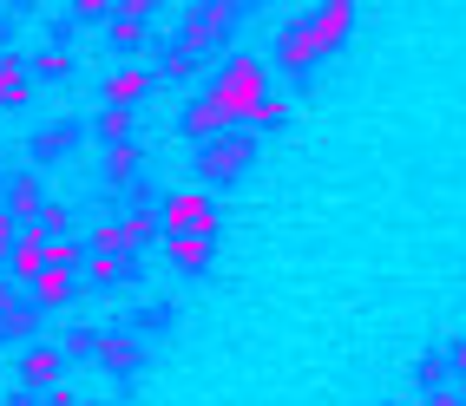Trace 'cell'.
<instances>
[{
    "instance_id": "6da1fadb",
    "label": "cell",
    "mask_w": 466,
    "mask_h": 406,
    "mask_svg": "<svg viewBox=\"0 0 466 406\" xmlns=\"http://www.w3.org/2000/svg\"><path fill=\"white\" fill-rule=\"evenodd\" d=\"M349 26H355V7H349V0H329V7H316V14H302V20L283 26L276 59H283L289 73H302V66H316L322 53H335L341 40H349Z\"/></svg>"
},
{
    "instance_id": "7a4b0ae2",
    "label": "cell",
    "mask_w": 466,
    "mask_h": 406,
    "mask_svg": "<svg viewBox=\"0 0 466 406\" xmlns=\"http://www.w3.org/2000/svg\"><path fill=\"white\" fill-rule=\"evenodd\" d=\"M263 79H269V73H263V59H257V53H237L230 66L217 73V85L204 92V99H210V112L237 132V124H250V112L263 105Z\"/></svg>"
},
{
    "instance_id": "3957f363",
    "label": "cell",
    "mask_w": 466,
    "mask_h": 406,
    "mask_svg": "<svg viewBox=\"0 0 466 406\" xmlns=\"http://www.w3.org/2000/svg\"><path fill=\"white\" fill-rule=\"evenodd\" d=\"M158 236H217V210L204 191H171L158 203Z\"/></svg>"
},
{
    "instance_id": "277c9868",
    "label": "cell",
    "mask_w": 466,
    "mask_h": 406,
    "mask_svg": "<svg viewBox=\"0 0 466 406\" xmlns=\"http://www.w3.org/2000/svg\"><path fill=\"white\" fill-rule=\"evenodd\" d=\"M158 236V216H145V210H132V216H112V223H99L92 230V243L106 249V256H138V249Z\"/></svg>"
},
{
    "instance_id": "5b68a950",
    "label": "cell",
    "mask_w": 466,
    "mask_h": 406,
    "mask_svg": "<svg viewBox=\"0 0 466 406\" xmlns=\"http://www.w3.org/2000/svg\"><path fill=\"white\" fill-rule=\"evenodd\" d=\"M230 20H237V7L230 0H204V7H184V53H204V46H217L230 34Z\"/></svg>"
},
{
    "instance_id": "8992f818",
    "label": "cell",
    "mask_w": 466,
    "mask_h": 406,
    "mask_svg": "<svg viewBox=\"0 0 466 406\" xmlns=\"http://www.w3.org/2000/svg\"><path fill=\"white\" fill-rule=\"evenodd\" d=\"M250 158H257V132H243V124H237V132L210 138V151H204V177H210V183H224V177H237Z\"/></svg>"
},
{
    "instance_id": "52a82bcc",
    "label": "cell",
    "mask_w": 466,
    "mask_h": 406,
    "mask_svg": "<svg viewBox=\"0 0 466 406\" xmlns=\"http://www.w3.org/2000/svg\"><path fill=\"white\" fill-rule=\"evenodd\" d=\"M40 269H46V236L26 223V230L14 236V249H7V275H14V289H34Z\"/></svg>"
},
{
    "instance_id": "ba28073f",
    "label": "cell",
    "mask_w": 466,
    "mask_h": 406,
    "mask_svg": "<svg viewBox=\"0 0 466 406\" xmlns=\"http://www.w3.org/2000/svg\"><path fill=\"white\" fill-rule=\"evenodd\" d=\"M59 373H66V354H59V348H26V361H20L26 393H53V387H59Z\"/></svg>"
},
{
    "instance_id": "9c48e42d",
    "label": "cell",
    "mask_w": 466,
    "mask_h": 406,
    "mask_svg": "<svg viewBox=\"0 0 466 406\" xmlns=\"http://www.w3.org/2000/svg\"><path fill=\"white\" fill-rule=\"evenodd\" d=\"M92 354H99L112 373H132L138 361H145V348H138V334H92Z\"/></svg>"
},
{
    "instance_id": "30bf717a",
    "label": "cell",
    "mask_w": 466,
    "mask_h": 406,
    "mask_svg": "<svg viewBox=\"0 0 466 406\" xmlns=\"http://www.w3.org/2000/svg\"><path fill=\"white\" fill-rule=\"evenodd\" d=\"M151 79H158V73H151V66H118V73L106 79V99L132 112V105L145 99V92H151Z\"/></svg>"
},
{
    "instance_id": "8fae6325",
    "label": "cell",
    "mask_w": 466,
    "mask_h": 406,
    "mask_svg": "<svg viewBox=\"0 0 466 406\" xmlns=\"http://www.w3.org/2000/svg\"><path fill=\"white\" fill-rule=\"evenodd\" d=\"M145 34H151V7H145V0H126V7L112 14V40L118 46H138Z\"/></svg>"
},
{
    "instance_id": "7c38bea8",
    "label": "cell",
    "mask_w": 466,
    "mask_h": 406,
    "mask_svg": "<svg viewBox=\"0 0 466 406\" xmlns=\"http://www.w3.org/2000/svg\"><path fill=\"white\" fill-rule=\"evenodd\" d=\"M66 302H73V269H40L34 308H66Z\"/></svg>"
},
{
    "instance_id": "4fadbf2b",
    "label": "cell",
    "mask_w": 466,
    "mask_h": 406,
    "mask_svg": "<svg viewBox=\"0 0 466 406\" xmlns=\"http://www.w3.org/2000/svg\"><path fill=\"white\" fill-rule=\"evenodd\" d=\"M40 216V183H26V177H14V191H7V223H34Z\"/></svg>"
},
{
    "instance_id": "5bb4252c",
    "label": "cell",
    "mask_w": 466,
    "mask_h": 406,
    "mask_svg": "<svg viewBox=\"0 0 466 406\" xmlns=\"http://www.w3.org/2000/svg\"><path fill=\"white\" fill-rule=\"evenodd\" d=\"M165 256L177 269H204L210 262V236H165Z\"/></svg>"
},
{
    "instance_id": "9a60e30c",
    "label": "cell",
    "mask_w": 466,
    "mask_h": 406,
    "mask_svg": "<svg viewBox=\"0 0 466 406\" xmlns=\"http://www.w3.org/2000/svg\"><path fill=\"white\" fill-rule=\"evenodd\" d=\"M26 92H34V73H26L20 59H0V105H20Z\"/></svg>"
},
{
    "instance_id": "2e32d148",
    "label": "cell",
    "mask_w": 466,
    "mask_h": 406,
    "mask_svg": "<svg viewBox=\"0 0 466 406\" xmlns=\"http://www.w3.org/2000/svg\"><path fill=\"white\" fill-rule=\"evenodd\" d=\"M0 334H7V341H34V334H40V315H34V302H14L7 315H0Z\"/></svg>"
},
{
    "instance_id": "e0dca14e",
    "label": "cell",
    "mask_w": 466,
    "mask_h": 406,
    "mask_svg": "<svg viewBox=\"0 0 466 406\" xmlns=\"http://www.w3.org/2000/svg\"><path fill=\"white\" fill-rule=\"evenodd\" d=\"M99 138H106V144H132V112H126V105H106V112H99Z\"/></svg>"
},
{
    "instance_id": "ac0fdd59",
    "label": "cell",
    "mask_w": 466,
    "mask_h": 406,
    "mask_svg": "<svg viewBox=\"0 0 466 406\" xmlns=\"http://www.w3.org/2000/svg\"><path fill=\"white\" fill-rule=\"evenodd\" d=\"M86 275H92V282H126V256H106V249H92V256H86Z\"/></svg>"
},
{
    "instance_id": "d6986e66",
    "label": "cell",
    "mask_w": 466,
    "mask_h": 406,
    "mask_svg": "<svg viewBox=\"0 0 466 406\" xmlns=\"http://www.w3.org/2000/svg\"><path fill=\"white\" fill-rule=\"evenodd\" d=\"M138 171V144H112V164H106V177H112V191H126V177Z\"/></svg>"
},
{
    "instance_id": "ffe728a7",
    "label": "cell",
    "mask_w": 466,
    "mask_h": 406,
    "mask_svg": "<svg viewBox=\"0 0 466 406\" xmlns=\"http://www.w3.org/2000/svg\"><path fill=\"white\" fill-rule=\"evenodd\" d=\"M46 269H79V243L73 236H53L46 243Z\"/></svg>"
},
{
    "instance_id": "44dd1931",
    "label": "cell",
    "mask_w": 466,
    "mask_h": 406,
    "mask_svg": "<svg viewBox=\"0 0 466 406\" xmlns=\"http://www.w3.org/2000/svg\"><path fill=\"white\" fill-rule=\"evenodd\" d=\"M191 73H198V53H184V46L165 53V66H158V79H191Z\"/></svg>"
},
{
    "instance_id": "7402d4cb",
    "label": "cell",
    "mask_w": 466,
    "mask_h": 406,
    "mask_svg": "<svg viewBox=\"0 0 466 406\" xmlns=\"http://www.w3.org/2000/svg\"><path fill=\"white\" fill-rule=\"evenodd\" d=\"M112 14H118L112 0H79V7H73V20H86V26H92V20H112Z\"/></svg>"
},
{
    "instance_id": "603a6c76",
    "label": "cell",
    "mask_w": 466,
    "mask_h": 406,
    "mask_svg": "<svg viewBox=\"0 0 466 406\" xmlns=\"http://www.w3.org/2000/svg\"><path fill=\"white\" fill-rule=\"evenodd\" d=\"M250 124H283V99H269V92H263V105L250 112Z\"/></svg>"
},
{
    "instance_id": "cb8c5ba5",
    "label": "cell",
    "mask_w": 466,
    "mask_h": 406,
    "mask_svg": "<svg viewBox=\"0 0 466 406\" xmlns=\"http://www.w3.org/2000/svg\"><path fill=\"white\" fill-rule=\"evenodd\" d=\"M14 236H20V223H7V216H0V262H7V249H14Z\"/></svg>"
},
{
    "instance_id": "d4e9b609",
    "label": "cell",
    "mask_w": 466,
    "mask_h": 406,
    "mask_svg": "<svg viewBox=\"0 0 466 406\" xmlns=\"http://www.w3.org/2000/svg\"><path fill=\"white\" fill-rule=\"evenodd\" d=\"M427 406H466V400H460V393H447V387H433V393H427Z\"/></svg>"
},
{
    "instance_id": "484cf974",
    "label": "cell",
    "mask_w": 466,
    "mask_h": 406,
    "mask_svg": "<svg viewBox=\"0 0 466 406\" xmlns=\"http://www.w3.org/2000/svg\"><path fill=\"white\" fill-rule=\"evenodd\" d=\"M53 406H86V400H79L73 387H53Z\"/></svg>"
},
{
    "instance_id": "4316f807",
    "label": "cell",
    "mask_w": 466,
    "mask_h": 406,
    "mask_svg": "<svg viewBox=\"0 0 466 406\" xmlns=\"http://www.w3.org/2000/svg\"><path fill=\"white\" fill-rule=\"evenodd\" d=\"M14 302H20V289H14V282H0V315H7Z\"/></svg>"
},
{
    "instance_id": "83f0119b",
    "label": "cell",
    "mask_w": 466,
    "mask_h": 406,
    "mask_svg": "<svg viewBox=\"0 0 466 406\" xmlns=\"http://www.w3.org/2000/svg\"><path fill=\"white\" fill-rule=\"evenodd\" d=\"M453 361H460V400H466V341L453 348Z\"/></svg>"
},
{
    "instance_id": "f1b7e54d",
    "label": "cell",
    "mask_w": 466,
    "mask_h": 406,
    "mask_svg": "<svg viewBox=\"0 0 466 406\" xmlns=\"http://www.w3.org/2000/svg\"><path fill=\"white\" fill-rule=\"evenodd\" d=\"M7 406H40V400H34V393H14V400H7Z\"/></svg>"
},
{
    "instance_id": "f546056e",
    "label": "cell",
    "mask_w": 466,
    "mask_h": 406,
    "mask_svg": "<svg viewBox=\"0 0 466 406\" xmlns=\"http://www.w3.org/2000/svg\"><path fill=\"white\" fill-rule=\"evenodd\" d=\"M388 406H408V400H388Z\"/></svg>"
}]
</instances>
